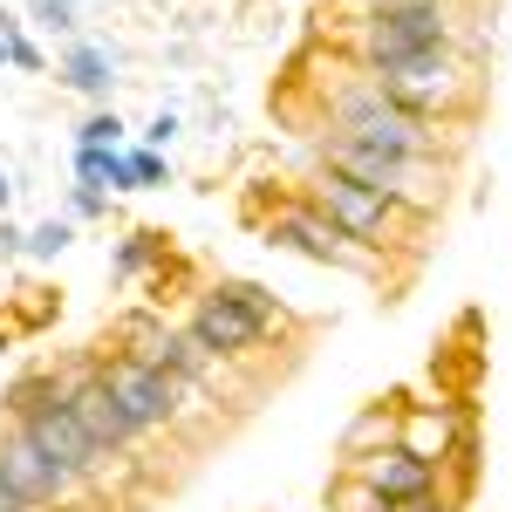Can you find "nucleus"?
<instances>
[{
    "label": "nucleus",
    "mask_w": 512,
    "mask_h": 512,
    "mask_svg": "<svg viewBox=\"0 0 512 512\" xmlns=\"http://www.w3.org/2000/svg\"><path fill=\"white\" fill-rule=\"evenodd\" d=\"M321 117H328V137H349V144H362V151L444 164L437 158V151H444V144H437V123L396 110L390 96H383V82L369 76V69H355V62L321 89Z\"/></svg>",
    "instance_id": "f257e3e1"
},
{
    "label": "nucleus",
    "mask_w": 512,
    "mask_h": 512,
    "mask_svg": "<svg viewBox=\"0 0 512 512\" xmlns=\"http://www.w3.org/2000/svg\"><path fill=\"white\" fill-rule=\"evenodd\" d=\"M280 328H287V308H280L260 280H219L212 294H198L192 321H185V335H192L212 362H246V355H260V342L280 335Z\"/></svg>",
    "instance_id": "f03ea898"
},
{
    "label": "nucleus",
    "mask_w": 512,
    "mask_h": 512,
    "mask_svg": "<svg viewBox=\"0 0 512 512\" xmlns=\"http://www.w3.org/2000/svg\"><path fill=\"white\" fill-rule=\"evenodd\" d=\"M328 41L349 48L355 69L383 76L410 55H431V48H458L451 28V7H424V14H355V21H328Z\"/></svg>",
    "instance_id": "7ed1b4c3"
},
{
    "label": "nucleus",
    "mask_w": 512,
    "mask_h": 512,
    "mask_svg": "<svg viewBox=\"0 0 512 512\" xmlns=\"http://www.w3.org/2000/svg\"><path fill=\"white\" fill-rule=\"evenodd\" d=\"M321 171H335V178H349V185H362V192L390 198V205L417 212V219L444 198V164H431V158H383V151H362V144L328 137V130H321Z\"/></svg>",
    "instance_id": "20e7f679"
},
{
    "label": "nucleus",
    "mask_w": 512,
    "mask_h": 512,
    "mask_svg": "<svg viewBox=\"0 0 512 512\" xmlns=\"http://www.w3.org/2000/svg\"><path fill=\"white\" fill-rule=\"evenodd\" d=\"M383 96H390L396 110H410V117L424 123H444V117H465L478 96V76L472 62L458 55V48H431V55H410V62H396L383 69Z\"/></svg>",
    "instance_id": "39448f33"
},
{
    "label": "nucleus",
    "mask_w": 512,
    "mask_h": 512,
    "mask_svg": "<svg viewBox=\"0 0 512 512\" xmlns=\"http://www.w3.org/2000/svg\"><path fill=\"white\" fill-rule=\"evenodd\" d=\"M301 198H308L349 246H362V253H390L396 239L417 233V212H403V205H390V198H376V192H362V185L335 178V171H315Z\"/></svg>",
    "instance_id": "423d86ee"
},
{
    "label": "nucleus",
    "mask_w": 512,
    "mask_h": 512,
    "mask_svg": "<svg viewBox=\"0 0 512 512\" xmlns=\"http://www.w3.org/2000/svg\"><path fill=\"white\" fill-rule=\"evenodd\" d=\"M96 376H103V390L117 396V410L130 417V431H137V437L185 424V410L198 403V383L171 376V369H151V362H137V355H103Z\"/></svg>",
    "instance_id": "0eeeda50"
},
{
    "label": "nucleus",
    "mask_w": 512,
    "mask_h": 512,
    "mask_svg": "<svg viewBox=\"0 0 512 512\" xmlns=\"http://www.w3.org/2000/svg\"><path fill=\"white\" fill-rule=\"evenodd\" d=\"M14 431L28 437V444H35V451L48 458V465H62L69 478H89V472H103V465H110V458H103V451L89 444V431H82L76 417H69V403H62V390L48 396L41 410H28V417H21Z\"/></svg>",
    "instance_id": "6e6552de"
},
{
    "label": "nucleus",
    "mask_w": 512,
    "mask_h": 512,
    "mask_svg": "<svg viewBox=\"0 0 512 512\" xmlns=\"http://www.w3.org/2000/svg\"><path fill=\"white\" fill-rule=\"evenodd\" d=\"M55 383H62V403H69V417H76L82 431H89V444H96L103 458H123V451L137 444V431H130V417L117 410V396L103 390L96 362H89V369H76V376H55Z\"/></svg>",
    "instance_id": "1a4fd4ad"
},
{
    "label": "nucleus",
    "mask_w": 512,
    "mask_h": 512,
    "mask_svg": "<svg viewBox=\"0 0 512 512\" xmlns=\"http://www.w3.org/2000/svg\"><path fill=\"white\" fill-rule=\"evenodd\" d=\"M267 239H274V246H294L301 260H321V267H362V274H369V253H362V246H349V239L335 233V226L321 219L308 198L280 205L274 219H267Z\"/></svg>",
    "instance_id": "9d476101"
},
{
    "label": "nucleus",
    "mask_w": 512,
    "mask_h": 512,
    "mask_svg": "<svg viewBox=\"0 0 512 512\" xmlns=\"http://www.w3.org/2000/svg\"><path fill=\"white\" fill-rule=\"evenodd\" d=\"M369 492H383L390 506H410V499H431V492H444V472L437 465H424L417 451H403V444H390V451H376V458H362V465H349Z\"/></svg>",
    "instance_id": "9b49d317"
},
{
    "label": "nucleus",
    "mask_w": 512,
    "mask_h": 512,
    "mask_svg": "<svg viewBox=\"0 0 512 512\" xmlns=\"http://www.w3.org/2000/svg\"><path fill=\"white\" fill-rule=\"evenodd\" d=\"M0 478H7V485H14L28 506H62V499L76 492V478L62 472V465H48V458H41V451H35L21 431L0 437Z\"/></svg>",
    "instance_id": "f8f14e48"
},
{
    "label": "nucleus",
    "mask_w": 512,
    "mask_h": 512,
    "mask_svg": "<svg viewBox=\"0 0 512 512\" xmlns=\"http://www.w3.org/2000/svg\"><path fill=\"white\" fill-rule=\"evenodd\" d=\"M396 444H403V451H417L424 465L444 472V458L465 444V417H458V410H444V403H437V410L410 403V410H403V424H396Z\"/></svg>",
    "instance_id": "ddd939ff"
},
{
    "label": "nucleus",
    "mask_w": 512,
    "mask_h": 512,
    "mask_svg": "<svg viewBox=\"0 0 512 512\" xmlns=\"http://www.w3.org/2000/svg\"><path fill=\"white\" fill-rule=\"evenodd\" d=\"M55 76L69 82L76 96H96V103H103V96H110V82H117V55H110V48H96V41H69V48H62V62H55Z\"/></svg>",
    "instance_id": "4468645a"
},
{
    "label": "nucleus",
    "mask_w": 512,
    "mask_h": 512,
    "mask_svg": "<svg viewBox=\"0 0 512 512\" xmlns=\"http://www.w3.org/2000/svg\"><path fill=\"white\" fill-rule=\"evenodd\" d=\"M396 424H403V410L396 403H362L349 417V431H342V458L362 465V458H376V451H390L396 444Z\"/></svg>",
    "instance_id": "2eb2a0df"
},
{
    "label": "nucleus",
    "mask_w": 512,
    "mask_h": 512,
    "mask_svg": "<svg viewBox=\"0 0 512 512\" xmlns=\"http://www.w3.org/2000/svg\"><path fill=\"white\" fill-rule=\"evenodd\" d=\"M76 185H96V192H137L123 151H76Z\"/></svg>",
    "instance_id": "dca6fc26"
},
{
    "label": "nucleus",
    "mask_w": 512,
    "mask_h": 512,
    "mask_svg": "<svg viewBox=\"0 0 512 512\" xmlns=\"http://www.w3.org/2000/svg\"><path fill=\"white\" fill-rule=\"evenodd\" d=\"M328 512H396V506L383 499V492H369L355 472H342L335 485H328Z\"/></svg>",
    "instance_id": "f3484780"
},
{
    "label": "nucleus",
    "mask_w": 512,
    "mask_h": 512,
    "mask_svg": "<svg viewBox=\"0 0 512 512\" xmlns=\"http://www.w3.org/2000/svg\"><path fill=\"white\" fill-rule=\"evenodd\" d=\"M76 151H123V117L117 110H96V117L76 130Z\"/></svg>",
    "instance_id": "a211bd4d"
},
{
    "label": "nucleus",
    "mask_w": 512,
    "mask_h": 512,
    "mask_svg": "<svg viewBox=\"0 0 512 512\" xmlns=\"http://www.w3.org/2000/svg\"><path fill=\"white\" fill-rule=\"evenodd\" d=\"M123 158H130V185H137V192H158V185H171V164H164V151H144V144H130Z\"/></svg>",
    "instance_id": "6ab92c4d"
},
{
    "label": "nucleus",
    "mask_w": 512,
    "mask_h": 512,
    "mask_svg": "<svg viewBox=\"0 0 512 512\" xmlns=\"http://www.w3.org/2000/svg\"><path fill=\"white\" fill-rule=\"evenodd\" d=\"M69 239H76V219H41L35 233H28V253H35V260H62Z\"/></svg>",
    "instance_id": "aec40b11"
},
{
    "label": "nucleus",
    "mask_w": 512,
    "mask_h": 512,
    "mask_svg": "<svg viewBox=\"0 0 512 512\" xmlns=\"http://www.w3.org/2000/svg\"><path fill=\"white\" fill-rule=\"evenodd\" d=\"M151 253H158V233H130L117 246V274H144V267H151Z\"/></svg>",
    "instance_id": "412c9836"
},
{
    "label": "nucleus",
    "mask_w": 512,
    "mask_h": 512,
    "mask_svg": "<svg viewBox=\"0 0 512 512\" xmlns=\"http://www.w3.org/2000/svg\"><path fill=\"white\" fill-rule=\"evenodd\" d=\"M28 7H35V21L48 35H69L76 28V0H28Z\"/></svg>",
    "instance_id": "4be33fe9"
},
{
    "label": "nucleus",
    "mask_w": 512,
    "mask_h": 512,
    "mask_svg": "<svg viewBox=\"0 0 512 512\" xmlns=\"http://www.w3.org/2000/svg\"><path fill=\"white\" fill-rule=\"evenodd\" d=\"M103 212H110V192H96V185L69 192V219H103Z\"/></svg>",
    "instance_id": "5701e85b"
},
{
    "label": "nucleus",
    "mask_w": 512,
    "mask_h": 512,
    "mask_svg": "<svg viewBox=\"0 0 512 512\" xmlns=\"http://www.w3.org/2000/svg\"><path fill=\"white\" fill-rule=\"evenodd\" d=\"M171 137H178V117L171 110H158V117L144 123V151H171Z\"/></svg>",
    "instance_id": "b1692460"
},
{
    "label": "nucleus",
    "mask_w": 512,
    "mask_h": 512,
    "mask_svg": "<svg viewBox=\"0 0 512 512\" xmlns=\"http://www.w3.org/2000/svg\"><path fill=\"white\" fill-rule=\"evenodd\" d=\"M7 62H14V69H28V76H41V48L28 35H7Z\"/></svg>",
    "instance_id": "393cba45"
},
{
    "label": "nucleus",
    "mask_w": 512,
    "mask_h": 512,
    "mask_svg": "<svg viewBox=\"0 0 512 512\" xmlns=\"http://www.w3.org/2000/svg\"><path fill=\"white\" fill-rule=\"evenodd\" d=\"M14 253H28V233H21V226L0 212V260H14Z\"/></svg>",
    "instance_id": "a878e982"
},
{
    "label": "nucleus",
    "mask_w": 512,
    "mask_h": 512,
    "mask_svg": "<svg viewBox=\"0 0 512 512\" xmlns=\"http://www.w3.org/2000/svg\"><path fill=\"white\" fill-rule=\"evenodd\" d=\"M396 512H451V499H444V492H431V499H410V506H396Z\"/></svg>",
    "instance_id": "bb28decb"
},
{
    "label": "nucleus",
    "mask_w": 512,
    "mask_h": 512,
    "mask_svg": "<svg viewBox=\"0 0 512 512\" xmlns=\"http://www.w3.org/2000/svg\"><path fill=\"white\" fill-rule=\"evenodd\" d=\"M0 512H35V506H28V499H21V492H14V485L0 478Z\"/></svg>",
    "instance_id": "cd10ccee"
},
{
    "label": "nucleus",
    "mask_w": 512,
    "mask_h": 512,
    "mask_svg": "<svg viewBox=\"0 0 512 512\" xmlns=\"http://www.w3.org/2000/svg\"><path fill=\"white\" fill-rule=\"evenodd\" d=\"M7 198H14V185H7V171H0V212H7Z\"/></svg>",
    "instance_id": "c85d7f7f"
},
{
    "label": "nucleus",
    "mask_w": 512,
    "mask_h": 512,
    "mask_svg": "<svg viewBox=\"0 0 512 512\" xmlns=\"http://www.w3.org/2000/svg\"><path fill=\"white\" fill-rule=\"evenodd\" d=\"M0 69H7V41H0Z\"/></svg>",
    "instance_id": "c756f323"
},
{
    "label": "nucleus",
    "mask_w": 512,
    "mask_h": 512,
    "mask_svg": "<svg viewBox=\"0 0 512 512\" xmlns=\"http://www.w3.org/2000/svg\"><path fill=\"white\" fill-rule=\"evenodd\" d=\"M451 512H465V506H458V499H451Z\"/></svg>",
    "instance_id": "7c9ffc66"
},
{
    "label": "nucleus",
    "mask_w": 512,
    "mask_h": 512,
    "mask_svg": "<svg viewBox=\"0 0 512 512\" xmlns=\"http://www.w3.org/2000/svg\"><path fill=\"white\" fill-rule=\"evenodd\" d=\"M76 7H82V0H76Z\"/></svg>",
    "instance_id": "2f4dec72"
}]
</instances>
